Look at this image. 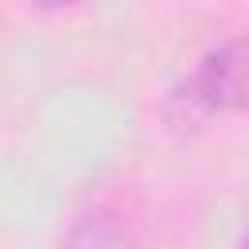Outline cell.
<instances>
[{
	"label": "cell",
	"mask_w": 249,
	"mask_h": 249,
	"mask_svg": "<svg viewBox=\"0 0 249 249\" xmlns=\"http://www.w3.org/2000/svg\"><path fill=\"white\" fill-rule=\"evenodd\" d=\"M43 8H62V4H74V0H39Z\"/></svg>",
	"instance_id": "7a4b0ae2"
},
{
	"label": "cell",
	"mask_w": 249,
	"mask_h": 249,
	"mask_svg": "<svg viewBox=\"0 0 249 249\" xmlns=\"http://www.w3.org/2000/svg\"><path fill=\"white\" fill-rule=\"evenodd\" d=\"M191 101L222 113H249V39L226 43L202 58L191 78Z\"/></svg>",
	"instance_id": "6da1fadb"
},
{
	"label": "cell",
	"mask_w": 249,
	"mask_h": 249,
	"mask_svg": "<svg viewBox=\"0 0 249 249\" xmlns=\"http://www.w3.org/2000/svg\"><path fill=\"white\" fill-rule=\"evenodd\" d=\"M245 241H249V233H245Z\"/></svg>",
	"instance_id": "3957f363"
}]
</instances>
